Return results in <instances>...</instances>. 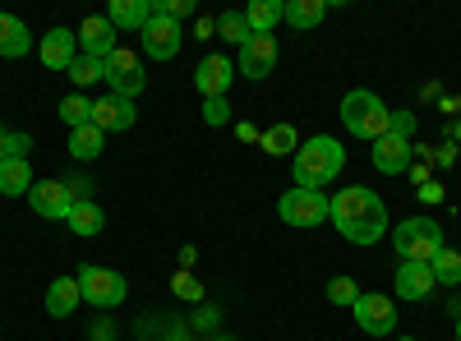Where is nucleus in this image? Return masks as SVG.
Instances as JSON below:
<instances>
[{"label": "nucleus", "mask_w": 461, "mask_h": 341, "mask_svg": "<svg viewBox=\"0 0 461 341\" xmlns=\"http://www.w3.org/2000/svg\"><path fill=\"white\" fill-rule=\"evenodd\" d=\"M323 14H328V0H286V10H282V19H286L291 28H300V32L319 28Z\"/></svg>", "instance_id": "obj_22"}, {"label": "nucleus", "mask_w": 461, "mask_h": 341, "mask_svg": "<svg viewBox=\"0 0 461 341\" xmlns=\"http://www.w3.org/2000/svg\"><path fill=\"white\" fill-rule=\"evenodd\" d=\"M328 221L341 231V240H351V245H378L388 236V208H383V199L365 184H346L341 194H332Z\"/></svg>", "instance_id": "obj_1"}, {"label": "nucleus", "mask_w": 461, "mask_h": 341, "mask_svg": "<svg viewBox=\"0 0 461 341\" xmlns=\"http://www.w3.org/2000/svg\"><path fill=\"white\" fill-rule=\"evenodd\" d=\"M176 291H180V295H185V300H203V286H199V282H194V277H185V273H180V277H176Z\"/></svg>", "instance_id": "obj_36"}, {"label": "nucleus", "mask_w": 461, "mask_h": 341, "mask_svg": "<svg viewBox=\"0 0 461 341\" xmlns=\"http://www.w3.org/2000/svg\"><path fill=\"white\" fill-rule=\"evenodd\" d=\"M102 143H106V134H102L97 125L69 130V157H79V162H93V157H102Z\"/></svg>", "instance_id": "obj_25"}, {"label": "nucleus", "mask_w": 461, "mask_h": 341, "mask_svg": "<svg viewBox=\"0 0 461 341\" xmlns=\"http://www.w3.org/2000/svg\"><path fill=\"white\" fill-rule=\"evenodd\" d=\"M32 184H37V175H32L28 157H5V162H0V194H5V199L28 194Z\"/></svg>", "instance_id": "obj_20"}, {"label": "nucleus", "mask_w": 461, "mask_h": 341, "mask_svg": "<svg viewBox=\"0 0 461 341\" xmlns=\"http://www.w3.org/2000/svg\"><path fill=\"white\" fill-rule=\"evenodd\" d=\"M203 121H208V125H226V121H230V102H226V97H208V102H203Z\"/></svg>", "instance_id": "obj_32"}, {"label": "nucleus", "mask_w": 461, "mask_h": 341, "mask_svg": "<svg viewBox=\"0 0 461 341\" xmlns=\"http://www.w3.org/2000/svg\"><path fill=\"white\" fill-rule=\"evenodd\" d=\"M93 341H115V328H111V319H97V323H93Z\"/></svg>", "instance_id": "obj_37"}, {"label": "nucleus", "mask_w": 461, "mask_h": 341, "mask_svg": "<svg viewBox=\"0 0 461 341\" xmlns=\"http://www.w3.org/2000/svg\"><path fill=\"white\" fill-rule=\"evenodd\" d=\"M456 341H461V314H456Z\"/></svg>", "instance_id": "obj_40"}, {"label": "nucleus", "mask_w": 461, "mask_h": 341, "mask_svg": "<svg viewBox=\"0 0 461 341\" xmlns=\"http://www.w3.org/2000/svg\"><path fill=\"white\" fill-rule=\"evenodd\" d=\"M65 189H69L74 203H88L93 199V180L88 175H65Z\"/></svg>", "instance_id": "obj_34"}, {"label": "nucleus", "mask_w": 461, "mask_h": 341, "mask_svg": "<svg viewBox=\"0 0 461 341\" xmlns=\"http://www.w3.org/2000/svg\"><path fill=\"white\" fill-rule=\"evenodd\" d=\"M134 121H139V111H134V102L130 97H102V102H93V125L102 130V134H121V130H134Z\"/></svg>", "instance_id": "obj_13"}, {"label": "nucleus", "mask_w": 461, "mask_h": 341, "mask_svg": "<svg viewBox=\"0 0 461 341\" xmlns=\"http://www.w3.org/2000/svg\"><path fill=\"white\" fill-rule=\"evenodd\" d=\"M277 217L286 226H295V231H314V226L328 221V194L323 189H286V194L277 199Z\"/></svg>", "instance_id": "obj_5"}, {"label": "nucleus", "mask_w": 461, "mask_h": 341, "mask_svg": "<svg viewBox=\"0 0 461 341\" xmlns=\"http://www.w3.org/2000/svg\"><path fill=\"white\" fill-rule=\"evenodd\" d=\"M434 273H429V263H402L397 277H393V291L402 300H411V305H420V300H429L434 295Z\"/></svg>", "instance_id": "obj_16"}, {"label": "nucleus", "mask_w": 461, "mask_h": 341, "mask_svg": "<svg viewBox=\"0 0 461 341\" xmlns=\"http://www.w3.org/2000/svg\"><path fill=\"white\" fill-rule=\"evenodd\" d=\"M230 79H236V65H230L226 56H203L199 69H194V88L208 97H226L230 93Z\"/></svg>", "instance_id": "obj_14"}, {"label": "nucleus", "mask_w": 461, "mask_h": 341, "mask_svg": "<svg viewBox=\"0 0 461 341\" xmlns=\"http://www.w3.org/2000/svg\"><path fill=\"white\" fill-rule=\"evenodd\" d=\"M388 134H397V139H411V134H415V111H393Z\"/></svg>", "instance_id": "obj_35"}, {"label": "nucleus", "mask_w": 461, "mask_h": 341, "mask_svg": "<svg viewBox=\"0 0 461 341\" xmlns=\"http://www.w3.org/2000/svg\"><path fill=\"white\" fill-rule=\"evenodd\" d=\"M429 273H434V282H438V286H456V282H461V254L443 245V249L429 258Z\"/></svg>", "instance_id": "obj_28"}, {"label": "nucleus", "mask_w": 461, "mask_h": 341, "mask_svg": "<svg viewBox=\"0 0 461 341\" xmlns=\"http://www.w3.org/2000/svg\"><path fill=\"white\" fill-rule=\"evenodd\" d=\"M263 153L267 157H295V148H300V134L295 125H273V130H263Z\"/></svg>", "instance_id": "obj_26"}, {"label": "nucleus", "mask_w": 461, "mask_h": 341, "mask_svg": "<svg viewBox=\"0 0 461 341\" xmlns=\"http://www.w3.org/2000/svg\"><path fill=\"white\" fill-rule=\"evenodd\" d=\"M443 226L434 217H406L393 226V249L402 263H429L438 249H443Z\"/></svg>", "instance_id": "obj_4"}, {"label": "nucleus", "mask_w": 461, "mask_h": 341, "mask_svg": "<svg viewBox=\"0 0 461 341\" xmlns=\"http://www.w3.org/2000/svg\"><path fill=\"white\" fill-rule=\"evenodd\" d=\"M328 300H332V305H341V310H351L356 300H360V286L351 277H332L328 282Z\"/></svg>", "instance_id": "obj_31"}, {"label": "nucleus", "mask_w": 461, "mask_h": 341, "mask_svg": "<svg viewBox=\"0 0 461 341\" xmlns=\"http://www.w3.org/2000/svg\"><path fill=\"white\" fill-rule=\"evenodd\" d=\"M388 121H393V111L383 106L378 93H369V88H351V93L341 97V125L351 130L356 139L378 143L383 134H388Z\"/></svg>", "instance_id": "obj_3"}, {"label": "nucleus", "mask_w": 461, "mask_h": 341, "mask_svg": "<svg viewBox=\"0 0 461 341\" xmlns=\"http://www.w3.org/2000/svg\"><path fill=\"white\" fill-rule=\"evenodd\" d=\"M37 56H42L47 69H69L74 56H79V42H74V28H51L42 42H37Z\"/></svg>", "instance_id": "obj_17"}, {"label": "nucleus", "mask_w": 461, "mask_h": 341, "mask_svg": "<svg viewBox=\"0 0 461 341\" xmlns=\"http://www.w3.org/2000/svg\"><path fill=\"white\" fill-rule=\"evenodd\" d=\"M277 69V37L273 32H254L249 42L240 47V60H236V74H245V79H267V74Z\"/></svg>", "instance_id": "obj_11"}, {"label": "nucleus", "mask_w": 461, "mask_h": 341, "mask_svg": "<svg viewBox=\"0 0 461 341\" xmlns=\"http://www.w3.org/2000/svg\"><path fill=\"white\" fill-rule=\"evenodd\" d=\"M217 32L226 37V42H236V47H245L249 37H254V32H249V23H245V10H226V14L217 19Z\"/></svg>", "instance_id": "obj_29"}, {"label": "nucleus", "mask_w": 461, "mask_h": 341, "mask_svg": "<svg viewBox=\"0 0 461 341\" xmlns=\"http://www.w3.org/2000/svg\"><path fill=\"white\" fill-rule=\"evenodd\" d=\"M282 10H286V0H249L245 5V23H249V32H273L277 23H282Z\"/></svg>", "instance_id": "obj_23"}, {"label": "nucleus", "mask_w": 461, "mask_h": 341, "mask_svg": "<svg viewBox=\"0 0 461 341\" xmlns=\"http://www.w3.org/2000/svg\"><path fill=\"white\" fill-rule=\"evenodd\" d=\"M208 341H236V337H226V332H217V337H208Z\"/></svg>", "instance_id": "obj_39"}, {"label": "nucleus", "mask_w": 461, "mask_h": 341, "mask_svg": "<svg viewBox=\"0 0 461 341\" xmlns=\"http://www.w3.org/2000/svg\"><path fill=\"white\" fill-rule=\"evenodd\" d=\"M60 121L69 125V130H84V125H93V97L88 93H69V97H60Z\"/></svg>", "instance_id": "obj_27"}, {"label": "nucleus", "mask_w": 461, "mask_h": 341, "mask_svg": "<svg viewBox=\"0 0 461 341\" xmlns=\"http://www.w3.org/2000/svg\"><path fill=\"white\" fill-rule=\"evenodd\" d=\"M411 153H415V143L411 139H397V134H383L378 143H374V153H369V162L383 171V175H402V171H411Z\"/></svg>", "instance_id": "obj_15"}, {"label": "nucleus", "mask_w": 461, "mask_h": 341, "mask_svg": "<svg viewBox=\"0 0 461 341\" xmlns=\"http://www.w3.org/2000/svg\"><path fill=\"white\" fill-rule=\"evenodd\" d=\"M79 291H84V305H97V310H115L125 305L130 295V282L121 273L102 268V263H88V268H79Z\"/></svg>", "instance_id": "obj_6"}, {"label": "nucleus", "mask_w": 461, "mask_h": 341, "mask_svg": "<svg viewBox=\"0 0 461 341\" xmlns=\"http://www.w3.org/2000/svg\"><path fill=\"white\" fill-rule=\"evenodd\" d=\"M28 203H32L37 217H47V221H69V208H74L65 180H37L28 189Z\"/></svg>", "instance_id": "obj_12"}, {"label": "nucleus", "mask_w": 461, "mask_h": 341, "mask_svg": "<svg viewBox=\"0 0 461 341\" xmlns=\"http://www.w3.org/2000/svg\"><path fill=\"white\" fill-rule=\"evenodd\" d=\"M79 305H84L79 277H56V282L47 286V314H51V319H69Z\"/></svg>", "instance_id": "obj_19"}, {"label": "nucleus", "mask_w": 461, "mask_h": 341, "mask_svg": "<svg viewBox=\"0 0 461 341\" xmlns=\"http://www.w3.org/2000/svg\"><path fill=\"white\" fill-rule=\"evenodd\" d=\"M139 37H143V56L148 60H176L180 56V42H185L180 23L171 14H158V10H152V19L139 28Z\"/></svg>", "instance_id": "obj_8"}, {"label": "nucleus", "mask_w": 461, "mask_h": 341, "mask_svg": "<svg viewBox=\"0 0 461 341\" xmlns=\"http://www.w3.org/2000/svg\"><path fill=\"white\" fill-rule=\"evenodd\" d=\"M397 341H415V337H397Z\"/></svg>", "instance_id": "obj_41"}, {"label": "nucleus", "mask_w": 461, "mask_h": 341, "mask_svg": "<svg viewBox=\"0 0 461 341\" xmlns=\"http://www.w3.org/2000/svg\"><path fill=\"white\" fill-rule=\"evenodd\" d=\"M69 231L74 236H102L106 231V212L88 199V203H74L69 208Z\"/></svg>", "instance_id": "obj_24"}, {"label": "nucleus", "mask_w": 461, "mask_h": 341, "mask_svg": "<svg viewBox=\"0 0 461 341\" xmlns=\"http://www.w3.org/2000/svg\"><path fill=\"white\" fill-rule=\"evenodd\" d=\"M152 10H158V14H171V19L180 23L185 14H194V0H152Z\"/></svg>", "instance_id": "obj_33"}, {"label": "nucleus", "mask_w": 461, "mask_h": 341, "mask_svg": "<svg viewBox=\"0 0 461 341\" xmlns=\"http://www.w3.org/2000/svg\"><path fill=\"white\" fill-rule=\"evenodd\" d=\"M351 314H356V328L360 332H369V337H388V332H397V305H393V295H378V291H360V300L351 305Z\"/></svg>", "instance_id": "obj_9"}, {"label": "nucleus", "mask_w": 461, "mask_h": 341, "mask_svg": "<svg viewBox=\"0 0 461 341\" xmlns=\"http://www.w3.org/2000/svg\"><path fill=\"white\" fill-rule=\"evenodd\" d=\"M74 42H79V56H93V60H106L115 47H121V32L106 14H88L79 28H74Z\"/></svg>", "instance_id": "obj_10"}, {"label": "nucleus", "mask_w": 461, "mask_h": 341, "mask_svg": "<svg viewBox=\"0 0 461 341\" xmlns=\"http://www.w3.org/2000/svg\"><path fill=\"white\" fill-rule=\"evenodd\" d=\"M102 79L111 84V93L115 97H139L143 88H148V74H143V60L134 56V51H125V47H115L106 60H102Z\"/></svg>", "instance_id": "obj_7"}, {"label": "nucleus", "mask_w": 461, "mask_h": 341, "mask_svg": "<svg viewBox=\"0 0 461 341\" xmlns=\"http://www.w3.org/2000/svg\"><path fill=\"white\" fill-rule=\"evenodd\" d=\"M185 341H199V337H185Z\"/></svg>", "instance_id": "obj_42"}, {"label": "nucleus", "mask_w": 461, "mask_h": 341, "mask_svg": "<svg viewBox=\"0 0 461 341\" xmlns=\"http://www.w3.org/2000/svg\"><path fill=\"white\" fill-rule=\"evenodd\" d=\"M28 51H32V32H28V23L0 10V56H5V60H23Z\"/></svg>", "instance_id": "obj_18"}, {"label": "nucleus", "mask_w": 461, "mask_h": 341, "mask_svg": "<svg viewBox=\"0 0 461 341\" xmlns=\"http://www.w3.org/2000/svg\"><path fill=\"white\" fill-rule=\"evenodd\" d=\"M346 166V148L328 134H314V139H304L295 148V157H291V171H295V184L300 189H323L341 175Z\"/></svg>", "instance_id": "obj_2"}, {"label": "nucleus", "mask_w": 461, "mask_h": 341, "mask_svg": "<svg viewBox=\"0 0 461 341\" xmlns=\"http://www.w3.org/2000/svg\"><path fill=\"white\" fill-rule=\"evenodd\" d=\"M10 157V130H0V162Z\"/></svg>", "instance_id": "obj_38"}, {"label": "nucleus", "mask_w": 461, "mask_h": 341, "mask_svg": "<svg viewBox=\"0 0 461 341\" xmlns=\"http://www.w3.org/2000/svg\"><path fill=\"white\" fill-rule=\"evenodd\" d=\"M106 19L115 23V32H125V28H143V23L152 19V0H111Z\"/></svg>", "instance_id": "obj_21"}, {"label": "nucleus", "mask_w": 461, "mask_h": 341, "mask_svg": "<svg viewBox=\"0 0 461 341\" xmlns=\"http://www.w3.org/2000/svg\"><path fill=\"white\" fill-rule=\"evenodd\" d=\"M65 74L74 79V88L84 93L88 84H97V79H102V60H93V56H74V65H69Z\"/></svg>", "instance_id": "obj_30"}]
</instances>
